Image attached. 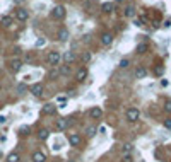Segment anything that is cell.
I'll list each match as a JSON object with an SVG mask.
<instances>
[{
  "instance_id": "obj_15",
  "label": "cell",
  "mask_w": 171,
  "mask_h": 162,
  "mask_svg": "<svg viewBox=\"0 0 171 162\" xmlns=\"http://www.w3.org/2000/svg\"><path fill=\"white\" fill-rule=\"evenodd\" d=\"M63 60H65V63L68 65V63H72V61L75 60V55L72 53V51H67V53L63 55Z\"/></svg>"
},
{
  "instance_id": "obj_11",
  "label": "cell",
  "mask_w": 171,
  "mask_h": 162,
  "mask_svg": "<svg viewBox=\"0 0 171 162\" xmlns=\"http://www.w3.org/2000/svg\"><path fill=\"white\" fill-rule=\"evenodd\" d=\"M41 113H43V115H53L55 113V104H45L43 109H41Z\"/></svg>"
},
{
  "instance_id": "obj_22",
  "label": "cell",
  "mask_w": 171,
  "mask_h": 162,
  "mask_svg": "<svg viewBox=\"0 0 171 162\" xmlns=\"http://www.w3.org/2000/svg\"><path fill=\"white\" fill-rule=\"evenodd\" d=\"M145 51H147V45H145V43L137 46V53H145Z\"/></svg>"
},
{
  "instance_id": "obj_18",
  "label": "cell",
  "mask_w": 171,
  "mask_h": 162,
  "mask_svg": "<svg viewBox=\"0 0 171 162\" xmlns=\"http://www.w3.org/2000/svg\"><path fill=\"white\" fill-rule=\"evenodd\" d=\"M58 38H60L62 41H67V39H68V31H67V29H63V27H62L60 31H58Z\"/></svg>"
},
{
  "instance_id": "obj_40",
  "label": "cell",
  "mask_w": 171,
  "mask_h": 162,
  "mask_svg": "<svg viewBox=\"0 0 171 162\" xmlns=\"http://www.w3.org/2000/svg\"><path fill=\"white\" fill-rule=\"evenodd\" d=\"M0 159H2V150H0Z\"/></svg>"
},
{
  "instance_id": "obj_35",
  "label": "cell",
  "mask_w": 171,
  "mask_h": 162,
  "mask_svg": "<svg viewBox=\"0 0 171 162\" xmlns=\"http://www.w3.org/2000/svg\"><path fill=\"white\" fill-rule=\"evenodd\" d=\"M161 85H163V87H168V80H166V79H163V80H161Z\"/></svg>"
},
{
  "instance_id": "obj_16",
  "label": "cell",
  "mask_w": 171,
  "mask_h": 162,
  "mask_svg": "<svg viewBox=\"0 0 171 162\" xmlns=\"http://www.w3.org/2000/svg\"><path fill=\"white\" fill-rule=\"evenodd\" d=\"M0 24H2V26H5V27H9L10 24H12V17H9V15L0 17Z\"/></svg>"
},
{
  "instance_id": "obj_29",
  "label": "cell",
  "mask_w": 171,
  "mask_h": 162,
  "mask_svg": "<svg viewBox=\"0 0 171 162\" xmlns=\"http://www.w3.org/2000/svg\"><path fill=\"white\" fill-rule=\"evenodd\" d=\"M128 65H130L128 60H122V61H120V67H122V68H127Z\"/></svg>"
},
{
  "instance_id": "obj_8",
  "label": "cell",
  "mask_w": 171,
  "mask_h": 162,
  "mask_svg": "<svg viewBox=\"0 0 171 162\" xmlns=\"http://www.w3.org/2000/svg\"><path fill=\"white\" fill-rule=\"evenodd\" d=\"M68 142H70V145L77 147V145H81V136L77 135V133H72V135L68 136Z\"/></svg>"
},
{
  "instance_id": "obj_10",
  "label": "cell",
  "mask_w": 171,
  "mask_h": 162,
  "mask_svg": "<svg viewBox=\"0 0 171 162\" xmlns=\"http://www.w3.org/2000/svg\"><path fill=\"white\" fill-rule=\"evenodd\" d=\"M111 41H113V36L109 33H104L101 34V43L104 45V46H108V45H111Z\"/></svg>"
},
{
  "instance_id": "obj_24",
  "label": "cell",
  "mask_w": 171,
  "mask_h": 162,
  "mask_svg": "<svg viewBox=\"0 0 171 162\" xmlns=\"http://www.w3.org/2000/svg\"><path fill=\"white\" fill-rule=\"evenodd\" d=\"M132 149H134V145H132V143H125V145H123V152H125V154H130Z\"/></svg>"
},
{
  "instance_id": "obj_23",
  "label": "cell",
  "mask_w": 171,
  "mask_h": 162,
  "mask_svg": "<svg viewBox=\"0 0 171 162\" xmlns=\"http://www.w3.org/2000/svg\"><path fill=\"white\" fill-rule=\"evenodd\" d=\"M70 74V67L68 65H63V67L60 68V75H68Z\"/></svg>"
},
{
  "instance_id": "obj_3",
  "label": "cell",
  "mask_w": 171,
  "mask_h": 162,
  "mask_svg": "<svg viewBox=\"0 0 171 162\" xmlns=\"http://www.w3.org/2000/svg\"><path fill=\"white\" fill-rule=\"evenodd\" d=\"M58 61H60V53L58 51H50V55H48V63L50 65H58Z\"/></svg>"
},
{
  "instance_id": "obj_33",
  "label": "cell",
  "mask_w": 171,
  "mask_h": 162,
  "mask_svg": "<svg viewBox=\"0 0 171 162\" xmlns=\"http://www.w3.org/2000/svg\"><path fill=\"white\" fill-rule=\"evenodd\" d=\"M134 24H135V26H144V19H135Z\"/></svg>"
},
{
  "instance_id": "obj_41",
  "label": "cell",
  "mask_w": 171,
  "mask_h": 162,
  "mask_svg": "<svg viewBox=\"0 0 171 162\" xmlns=\"http://www.w3.org/2000/svg\"><path fill=\"white\" fill-rule=\"evenodd\" d=\"M68 162H74V161H68Z\"/></svg>"
},
{
  "instance_id": "obj_12",
  "label": "cell",
  "mask_w": 171,
  "mask_h": 162,
  "mask_svg": "<svg viewBox=\"0 0 171 162\" xmlns=\"http://www.w3.org/2000/svg\"><path fill=\"white\" fill-rule=\"evenodd\" d=\"M101 115H103V111L99 108H92L91 109V111H89V116H91V118H101Z\"/></svg>"
},
{
  "instance_id": "obj_7",
  "label": "cell",
  "mask_w": 171,
  "mask_h": 162,
  "mask_svg": "<svg viewBox=\"0 0 171 162\" xmlns=\"http://www.w3.org/2000/svg\"><path fill=\"white\" fill-rule=\"evenodd\" d=\"M15 17L19 20H27L29 14H27V10H24V9H17V10H15Z\"/></svg>"
},
{
  "instance_id": "obj_4",
  "label": "cell",
  "mask_w": 171,
  "mask_h": 162,
  "mask_svg": "<svg viewBox=\"0 0 171 162\" xmlns=\"http://www.w3.org/2000/svg\"><path fill=\"white\" fill-rule=\"evenodd\" d=\"M86 77H87V68H79L77 74H75V80L82 82V80H86Z\"/></svg>"
},
{
  "instance_id": "obj_5",
  "label": "cell",
  "mask_w": 171,
  "mask_h": 162,
  "mask_svg": "<svg viewBox=\"0 0 171 162\" xmlns=\"http://www.w3.org/2000/svg\"><path fill=\"white\" fill-rule=\"evenodd\" d=\"M31 92H33V96H36V97H41V96H43V85H41V84L31 85Z\"/></svg>"
},
{
  "instance_id": "obj_39",
  "label": "cell",
  "mask_w": 171,
  "mask_h": 162,
  "mask_svg": "<svg viewBox=\"0 0 171 162\" xmlns=\"http://www.w3.org/2000/svg\"><path fill=\"white\" fill-rule=\"evenodd\" d=\"M115 2H116V4H120V2H123V0H115Z\"/></svg>"
},
{
  "instance_id": "obj_21",
  "label": "cell",
  "mask_w": 171,
  "mask_h": 162,
  "mask_svg": "<svg viewBox=\"0 0 171 162\" xmlns=\"http://www.w3.org/2000/svg\"><path fill=\"white\" fill-rule=\"evenodd\" d=\"M103 12H113V4H109V2H106V4H103Z\"/></svg>"
},
{
  "instance_id": "obj_2",
  "label": "cell",
  "mask_w": 171,
  "mask_h": 162,
  "mask_svg": "<svg viewBox=\"0 0 171 162\" xmlns=\"http://www.w3.org/2000/svg\"><path fill=\"white\" fill-rule=\"evenodd\" d=\"M51 17H53V19H63V17H65V9L62 5H57L53 10H51Z\"/></svg>"
},
{
  "instance_id": "obj_37",
  "label": "cell",
  "mask_w": 171,
  "mask_h": 162,
  "mask_svg": "<svg viewBox=\"0 0 171 162\" xmlns=\"http://www.w3.org/2000/svg\"><path fill=\"white\" fill-rule=\"evenodd\" d=\"M123 161H125V162H132V157H130V155H125V159H123Z\"/></svg>"
},
{
  "instance_id": "obj_34",
  "label": "cell",
  "mask_w": 171,
  "mask_h": 162,
  "mask_svg": "<svg viewBox=\"0 0 171 162\" xmlns=\"http://www.w3.org/2000/svg\"><path fill=\"white\" fill-rule=\"evenodd\" d=\"M43 45H45V39H43V38L36 41V46H43Z\"/></svg>"
},
{
  "instance_id": "obj_26",
  "label": "cell",
  "mask_w": 171,
  "mask_h": 162,
  "mask_svg": "<svg viewBox=\"0 0 171 162\" xmlns=\"http://www.w3.org/2000/svg\"><path fill=\"white\" fill-rule=\"evenodd\" d=\"M26 89H27L26 84H19V85H17V92H19V94H24V92H26Z\"/></svg>"
},
{
  "instance_id": "obj_32",
  "label": "cell",
  "mask_w": 171,
  "mask_h": 162,
  "mask_svg": "<svg viewBox=\"0 0 171 162\" xmlns=\"http://www.w3.org/2000/svg\"><path fill=\"white\" fill-rule=\"evenodd\" d=\"M164 111H168V113H171V101H168L166 104H164Z\"/></svg>"
},
{
  "instance_id": "obj_31",
  "label": "cell",
  "mask_w": 171,
  "mask_h": 162,
  "mask_svg": "<svg viewBox=\"0 0 171 162\" xmlns=\"http://www.w3.org/2000/svg\"><path fill=\"white\" fill-rule=\"evenodd\" d=\"M154 74H156V75H163V67H156V68H154Z\"/></svg>"
},
{
  "instance_id": "obj_1",
  "label": "cell",
  "mask_w": 171,
  "mask_h": 162,
  "mask_svg": "<svg viewBox=\"0 0 171 162\" xmlns=\"http://www.w3.org/2000/svg\"><path fill=\"white\" fill-rule=\"evenodd\" d=\"M140 118V111L137 108H130V109H127V120H128L130 123H134V121H137Z\"/></svg>"
},
{
  "instance_id": "obj_20",
  "label": "cell",
  "mask_w": 171,
  "mask_h": 162,
  "mask_svg": "<svg viewBox=\"0 0 171 162\" xmlns=\"http://www.w3.org/2000/svg\"><path fill=\"white\" fill-rule=\"evenodd\" d=\"M38 136H40V140H46L48 136H50V131H48V130H40V131H38Z\"/></svg>"
},
{
  "instance_id": "obj_28",
  "label": "cell",
  "mask_w": 171,
  "mask_h": 162,
  "mask_svg": "<svg viewBox=\"0 0 171 162\" xmlns=\"http://www.w3.org/2000/svg\"><path fill=\"white\" fill-rule=\"evenodd\" d=\"M21 135H27V133H29V126H21Z\"/></svg>"
},
{
  "instance_id": "obj_17",
  "label": "cell",
  "mask_w": 171,
  "mask_h": 162,
  "mask_svg": "<svg viewBox=\"0 0 171 162\" xmlns=\"http://www.w3.org/2000/svg\"><path fill=\"white\" fill-rule=\"evenodd\" d=\"M135 15V7L134 5H128L125 9V17H134Z\"/></svg>"
},
{
  "instance_id": "obj_25",
  "label": "cell",
  "mask_w": 171,
  "mask_h": 162,
  "mask_svg": "<svg viewBox=\"0 0 171 162\" xmlns=\"http://www.w3.org/2000/svg\"><path fill=\"white\" fill-rule=\"evenodd\" d=\"M86 135H87V136H94L96 135V126H89L87 131H86Z\"/></svg>"
},
{
  "instance_id": "obj_9",
  "label": "cell",
  "mask_w": 171,
  "mask_h": 162,
  "mask_svg": "<svg viewBox=\"0 0 171 162\" xmlns=\"http://www.w3.org/2000/svg\"><path fill=\"white\" fill-rule=\"evenodd\" d=\"M33 162H46V155L43 152H34L33 154Z\"/></svg>"
},
{
  "instance_id": "obj_19",
  "label": "cell",
  "mask_w": 171,
  "mask_h": 162,
  "mask_svg": "<svg viewBox=\"0 0 171 162\" xmlns=\"http://www.w3.org/2000/svg\"><path fill=\"white\" fill-rule=\"evenodd\" d=\"M7 162H21V157H19V154H15V152H12L10 155L7 157Z\"/></svg>"
},
{
  "instance_id": "obj_14",
  "label": "cell",
  "mask_w": 171,
  "mask_h": 162,
  "mask_svg": "<svg viewBox=\"0 0 171 162\" xmlns=\"http://www.w3.org/2000/svg\"><path fill=\"white\" fill-rule=\"evenodd\" d=\"M145 75H147V70H145L144 67H139L135 70V77H137V79H144Z\"/></svg>"
},
{
  "instance_id": "obj_30",
  "label": "cell",
  "mask_w": 171,
  "mask_h": 162,
  "mask_svg": "<svg viewBox=\"0 0 171 162\" xmlns=\"http://www.w3.org/2000/svg\"><path fill=\"white\" fill-rule=\"evenodd\" d=\"M164 128H170V130H171V118L164 120Z\"/></svg>"
},
{
  "instance_id": "obj_36",
  "label": "cell",
  "mask_w": 171,
  "mask_h": 162,
  "mask_svg": "<svg viewBox=\"0 0 171 162\" xmlns=\"http://www.w3.org/2000/svg\"><path fill=\"white\" fill-rule=\"evenodd\" d=\"M5 121H7V118H5V116H0V125H4Z\"/></svg>"
},
{
  "instance_id": "obj_27",
  "label": "cell",
  "mask_w": 171,
  "mask_h": 162,
  "mask_svg": "<svg viewBox=\"0 0 171 162\" xmlns=\"http://www.w3.org/2000/svg\"><path fill=\"white\" fill-rule=\"evenodd\" d=\"M81 60L84 61V63H87V61L91 60V55H89V53H82V56H81Z\"/></svg>"
},
{
  "instance_id": "obj_38",
  "label": "cell",
  "mask_w": 171,
  "mask_h": 162,
  "mask_svg": "<svg viewBox=\"0 0 171 162\" xmlns=\"http://www.w3.org/2000/svg\"><path fill=\"white\" fill-rule=\"evenodd\" d=\"M14 2H15V4H22V2H24V0H14Z\"/></svg>"
},
{
  "instance_id": "obj_13",
  "label": "cell",
  "mask_w": 171,
  "mask_h": 162,
  "mask_svg": "<svg viewBox=\"0 0 171 162\" xmlns=\"http://www.w3.org/2000/svg\"><path fill=\"white\" fill-rule=\"evenodd\" d=\"M10 68H12V72H14V74H17V72L21 70V68H22V63H21L19 60H14L12 63H10Z\"/></svg>"
},
{
  "instance_id": "obj_6",
  "label": "cell",
  "mask_w": 171,
  "mask_h": 162,
  "mask_svg": "<svg viewBox=\"0 0 171 162\" xmlns=\"http://www.w3.org/2000/svg\"><path fill=\"white\" fill-rule=\"evenodd\" d=\"M55 125H57V130H65L68 126V120L67 118H58Z\"/></svg>"
}]
</instances>
